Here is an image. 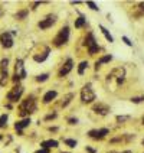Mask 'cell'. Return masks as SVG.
I'll return each instance as SVG.
<instances>
[{
	"instance_id": "cell-30",
	"label": "cell",
	"mask_w": 144,
	"mask_h": 153,
	"mask_svg": "<svg viewBox=\"0 0 144 153\" xmlns=\"http://www.w3.org/2000/svg\"><path fill=\"white\" fill-rule=\"evenodd\" d=\"M78 121H79V120L76 119V117H71V119H68V124L69 126H76Z\"/></svg>"
},
{
	"instance_id": "cell-6",
	"label": "cell",
	"mask_w": 144,
	"mask_h": 153,
	"mask_svg": "<svg viewBox=\"0 0 144 153\" xmlns=\"http://www.w3.org/2000/svg\"><path fill=\"white\" fill-rule=\"evenodd\" d=\"M26 78V69L23 65V61L22 59H16L15 64V76H13V82H19L20 79Z\"/></svg>"
},
{
	"instance_id": "cell-7",
	"label": "cell",
	"mask_w": 144,
	"mask_h": 153,
	"mask_svg": "<svg viewBox=\"0 0 144 153\" xmlns=\"http://www.w3.org/2000/svg\"><path fill=\"white\" fill-rule=\"evenodd\" d=\"M92 111L95 113V114H98V116H101V117H104V116H108V114H110L111 107L108 105V104H105V102L98 101V102H94V105H92Z\"/></svg>"
},
{
	"instance_id": "cell-32",
	"label": "cell",
	"mask_w": 144,
	"mask_h": 153,
	"mask_svg": "<svg viewBox=\"0 0 144 153\" xmlns=\"http://www.w3.org/2000/svg\"><path fill=\"white\" fill-rule=\"evenodd\" d=\"M126 120H130V116H117V121H126Z\"/></svg>"
},
{
	"instance_id": "cell-28",
	"label": "cell",
	"mask_w": 144,
	"mask_h": 153,
	"mask_svg": "<svg viewBox=\"0 0 144 153\" xmlns=\"http://www.w3.org/2000/svg\"><path fill=\"white\" fill-rule=\"evenodd\" d=\"M121 41H123V42L126 43L127 46H130V48H133V42L130 41V38H128V36H121Z\"/></svg>"
},
{
	"instance_id": "cell-11",
	"label": "cell",
	"mask_w": 144,
	"mask_h": 153,
	"mask_svg": "<svg viewBox=\"0 0 144 153\" xmlns=\"http://www.w3.org/2000/svg\"><path fill=\"white\" fill-rule=\"evenodd\" d=\"M0 43L3 48H12L13 46V36L10 32H3L0 35Z\"/></svg>"
},
{
	"instance_id": "cell-38",
	"label": "cell",
	"mask_w": 144,
	"mask_h": 153,
	"mask_svg": "<svg viewBox=\"0 0 144 153\" xmlns=\"http://www.w3.org/2000/svg\"><path fill=\"white\" fill-rule=\"evenodd\" d=\"M141 146H143V147H144V139H143V140H141Z\"/></svg>"
},
{
	"instance_id": "cell-25",
	"label": "cell",
	"mask_w": 144,
	"mask_h": 153,
	"mask_svg": "<svg viewBox=\"0 0 144 153\" xmlns=\"http://www.w3.org/2000/svg\"><path fill=\"white\" fill-rule=\"evenodd\" d=\"M49 79V74H41V75L36 76V81L38 82H45V81H48Z\"/></svg>"
},
{
	"instance_id": "cell-26",
	"label": "cell",
	"mask_w": 144,
	"mask_h": 153,
	"mask_svg": "<svg viewBox=\"0 0 144 153\" xmlns=\"http://www.w3.org/2000/svg\"><path fill=\"white\" fill-rule=\"evenodd\" d=\"M7 120H9L7 114H3V116L0 117V127H6V126H7Z\"/></svg>"
},
{
	"instance_id": "cell-24",
	"label": "cell",
	"mask_w": 144,
	"mask_h": 153,
	"mask_svg": "<svg viewBox=\"0 0 144 153\" xmlns=\"http://www.w3.org/2000/svg\"><path fill=\"white\" fill-rule=\"evenodd\" d=\"M136 9L138 10V15H137V17L144 16V1H141V3H138V4L136 6Z\"/></svg>"
},
{
	"instance_id": "cell-39",
	"label": "cell",
	"mask_w": 144,
	"mask_h": 153,
	"mask_svg": "<svg viewBox=\"0 0 144 153\" xmlns=\"http://www.w3.org/2000/svg\"><path fill=\"white\" fill-rule=\"evenodd\" d=\"M59 153H71V152H59Z\"/></svg>"
},
{
	"instance_id": "cell-34",
	"label": "cell",
	"mask_w": 144,
	"mask_h": 153,
	"mask_svg": "<svg viewBox=\"0 0 144 153\" xmlns=\"http://www.w3.org/2000/svg\"><path fill=\"white\" fill-rule=\"evenodd\" d=\"M36 153H51V150H48V149H39V150H36Z\"/></svg>"
},
{
	"instance_id": "cell-4",
	"label": "cell",
	"mask_w": 144,
	"mask_h": 153,
	"mask_svg": "<svg viewBox=\"0 0 144 153\" xmlns=\"http://www.w3.org/2000/svg\"><path fill=\"white\" fill-rule=\"evenodd\" d=\"M84 43H85V46H86V51H88V53H89L91 56L97 55V53L100 52V49H101L92 32H88V33H86V36H85V42H84Z\"/></svg>"
},
{
	"instance_id": "cell-16",
	"label": "cell",
	"mask_w": 144,
	"mask_h": 153,
	"mask_svg": "<svg viewBox=\"0 0 144 153\" xmlns=\"http://www.w3.org/2000/svg\"><path fill=\"white\" fill-rule=\"evenodd\" d=\"M7 67H9V59L7 58H3L1 62H0V74H1V76H9Z\"/></svg>"
},
{
	"instance_id": "cell-33",
	"label": "cell",
	"mask_w": 144,
	"mask_h": 153,
	"mask_svg": "<svg viewBox=\"0 0 144 153\" xmlns=\"http://www.w3.org/2000/svg\"><path fill=\"white\" fill-rule=\"evenodd\" d=\"M53 119H56V113L49 114V116H46V117H45V120H53Z\"/></svg>"
},
{
	"instance_id": "cell-18",
	"label": "cell",
	"mask_w": 144,
	"mask_h": 153,
	"mask_svg": "<svg viewBox=\"0 0 144 153\" xmlns=\"http://www.w3.org/2000/svg\"><path fill=\"white\" fill-rule=\"evenodd\" d=\"M49 52H51V49H49V48L46 46V49L42 52V55H35L33 59L36 61V62H43V61H45L46 58H48V56H49Z\"/></svg>"
},
{
	"instance_id": "cell-9",
	"label": "cell",
	"mask_w": 144,
	"mask_h": 153,
	"mask_svg": "<svg viewBox=\"0 0 144 153\" xmlns=\"http://www.w3.org/2000/svg\"><path fill=\"white\" fill-rule=\"evenodd\" d=\"M22 94H23V87L17 84L7 93V100L10 102H15V101H17V100L22 97Z\"/></svg>"
},
{
	"instance_id": "cell-17",
	"label": "cell",
	"mask_w": 144,
	"mask_h": 153,
	"mask_svg": "<svg viewBox=\"0 0 144 153\" xmlns=\"http://www.w3.org/2000/svg\"><path fill=\"white\" fill-rule=\"evenodd\" d=\"M85 25H86V17L84 15H79V17H76L75 22H74V26L76 29H82Z\"/></svg>"
},
{
	"instance_id": "cell-27",
	"label": "cell",
	"mask_w": 144,
	"mask_h": 153,
	"mask_svg": "<svg viewBox=\"0 0 144 153\" xmlns=\"http://www.w3.org/2000/svg\"><path fill=\"white\" fill-rule=\"evenodd\" d=\"M131 102L134 104H140V102H144V95H138V97H131Z\"/></svg>"
},
{
	"instance_id": "cell-20",
	"label": "cell",
	"mask_w": 144,
	"mask_h": 153,
	"mask_svg": "<svg viewBox=\"0 0 144 153\" xmlns=\"http://www.w3.org/2000/svg\"><path fill=\"white\" fill-rule=\"evenodd\" d=\"M72 98H75V94L74 93H68L66 95H64V100H62V102H61V107H64V108H65L69 102L72 101Z\"/></svg>"
},
{
	"instance_id": "cell-21",
	"label": "cell",
	"mask_w": 144,
	"mask_h": 153,
	"mask_svg": "<svg viewBox=\"0 0 144 153\" xmlns=\"http://www.w3.org/2000/svg\"><path fill=\"white\" fill-rule=\"evenodd\" d=\"M62 140H64L65 146H68L69 149H75L76 146H78V140H76V139H68V137H65V139H62Z\"/></svg>"
},
{
	"instance_id": "cell-22",
	"label": "cell",
	"mask_w": 144,
	"mask_h": 153,
	"mask_svg": "<svg viewBox=\"0 0 144 153\" xmlns=\"http://www.w3.org/2000/svg\"><path fill=\"white\" fill-rule=\"evenodd\" d=\"M111 61H112V55H110V53H108V55H104V56H101V58L98 59V62L102 65V64H108V62H111Z\"/></svg>"
},
{
	"instance_id": "cell-36",
	"label": "cell",
	"mask_w": 144,
	"mask_h": 153,
	"mask_svg": "<svg viewBox=\"0 0 144 153\" xmlns=\"http://www.w3.org/2000/svg\"><path fill=\"white\" fill-rule=\"evenodd\" d=\"M107 153H120V152H115V150H110V152H107Z\"/></svg>"
},
{
	"instance_id": "cell-15",
	"label": "cell",
	"mask_w": 144,
	"mask_h": 153,
	"mask_svg": "<svg viewBox=\"0 0 144 153\" xmlns=\"http://www.w3.org/2000/svg\"><path fill=\"white\" fill-rule=\"evenodd\" d=\"M98 27H100V30H101V33L104 35V38H105V39H107L108 42H110V43H112V42H114V36H112V35L110 33V30H108V29H107L105 26L98 25Z\"/></svg>"
},
{
	"instance_id": "cell-19",
	"label": "cell",
	"mask_w": 144,
	"mask_h": 153,
	"mask_svg": "<svg viewBox=\"0 0 144 153\" xmlns=\"http://www.w3.org/2000/svg\"><path fill=\"white\" fill-rule=\"evenodd\" d=\"M88 67H89V62L88 61H81L79 65H78V75H84L85 71L88 69Z\"/></svg>"
},
{
	"instance_id": "cell-13",
	"label": "cell",
	"mask_w": 144,
	"mask_h": 153,
	"mask_svg": "<svg viewBox=\"0 0 144 153\" xmlns=\"http://www.w3.org/2000/svg\"><path fill=\"white\" fill-rule=\"evenodd\" d=\"M56 97H58V91H56V90H49V91L45 93L42 101H43V104H49V102H52L53 100H56Z\"/></svg>"
},
{
	"instance_id": "cell-23",
	"label": "cell",
	"mask_w": 144,
	"mask_h": 153,
	"mask_svg": "<svg viewBox=\"0 0 144 153\" xmlns=\"http://www.w3.org/2000/svg\"><path fill=\"white\" fill-rule=\"evenodd\" d=\"M85 4H86L88 7L91 9V10H94V12H100V7H98V4H97V3H94V1H89V0H88V1H85Z\"/></svg>"
},
{
	"instance_id": "cell-29",
	"label": "cell",
	"mask_w": 144,
	"mask_h": 153,
	"mask_svg": "<svg viewBox=\"0 0 144 153\" xmlns=\"http://www.w3.org/2000/svg\"><path fill=\"white\" fill-rule=\"evenodd\" d=\"M27 13H29V10H27V9H25V10L19 12V13L16 15V17H17V19H23V17H26V15H27Z\"/></svg>"
},
{
	"instance_id": "cell-1",
	"label": "cell",
	"mask_w": 144,
	"mask_h": 153,
	"mask_svg": "<svg viewBox=\"0 0 144 153\" xmlns=\"http://www.w3.org/2000/svg\"><path fill=\"white\" fill-rule=\"evenodd\" d=\"M69 36H71V29H69V26L68 25L62 26L59 29V32H58V35H56V36L53 38V41H52L53 46H56V48L65 46V45L69 42Z\"/></svg>"
},
{
	"instance_id": "cell-35",
	"label": "cell",
	"mask_w": 144,
	"mask_h": 153,
	"mask_svg": "<svg viewBox=\"0 0 144 153\" xmlns=\"http://www.w3.org/2000/svg\"><path fill=\"white\" fill-rule=\"evenodd\" d=\"M120 153H134L133 150H130V149H126V150H121Z\"/></svg>"
},
{
	"instance_id": "cell-10",
	"label": "cell",
	"mask_w": 144,
	"mask_h": 153,
	"mask_svg": "<svg viewBox=\"0 0 144 153\" xmlns=\"http://www.w3.org/2000/svg\"><path fill=\"white\" fill-rule=\"evenodd\" d=\"M74 69V59L72 58H68V59L64 62V65L59 68V71H58V76L59 78H64V76H66Z\"/></svg>"
},
{
	"instance_id": "cell-37",
	"label": "cell",
	"mask_w": 144,
	"mask_h": 153,
	"mask_svg": "<svg viewBox=\"0 0 144 153\" xmlns=\"http://www.w3.org/2000/svg\"><path fill=\"white\" fill-rule=\"evenodd\" d=\"M141 124H143V126H144V116H143V117H141Z\"/></svg>"
},
{
	"instance_id": "cell-3",
	"label": "cell",
	"mask_w": 144,
	"mask_h": 153,
	"mask_svg": "<svg viewBox=\"0 0 144 153\" xmlns=\"http://www.w3.org/2000/svg\"><path fill=\"white\" fill-rule=\"evenodd\" d=\"M38 110V102H36V98H35L33 95H30V97H27L25 101L22 102V105H20V117H25V116H29V114H32L35 111Z\"/></svg>"
},
{
	"instance_id": "cell-8",
	"label": "cell",
	"mask_w": 144,
	"mask_h": 153,
	"mask_svg": "<svg viewBox=\"0 0 144 153\" xmlns=\"http://www.w3.org/2000/svg\"><path fill=\"white\" fill-rule=\"evenodd\" d=\"M56 20H58V16H56V15H48L45 19H42V20L38 23V26H39V29L45 30V29L52 27V26L56 23Z\"/></svg>"
},
{
	"instance_id": "cell-40",
	"label": "cell",
	"mask_w": 144,
	"mask_h": 153,
	"mask_svg": "<svg viewBox=\"0 0 144 153\" xmlns=\"http://www.w3.org/2000/svg\"><path fill=\"white\" fill-rule=\"evenodd\" d=\"M0 140H1V136H0Z\"/></svg>"
},
{
	"instance_id": "cell-14",
	"label": "cell",
	"mask_w": 144,
	"mask_h": 153,
	"mask_svg": "<svg viewBox=\"0 0 144 153\" xmlns=\"http://www.w3.org/2000/svg\"><path fill=\"white\" fill-rule=\"evenodd\" d=\"M29 124H30V119L29 117H26V119H22L16 121L15 123V128H16V131H22L25 127H29Z\"/></svg>"
},
{
	"instance_id": "cell-5",
	"label": "cell",
	"mask_w": 144,
	"mask_h": 153,
	"mask_svg": "<svg viewBox=\"0 0 144 153\" xmlns=\"http://www.w3.org/2000/svg\"><path fill=\"white\" fill-rule=\"evenodd\" d=\"M86 136L89 137L91 140H95V142H101L104 139L110 136V128L108 127H100V128H91Z\"/></svg>"
},
{
	"instance_id": "cell-12",
	"label": "cell",
	"mask_w": 144,
	"mask_h": 153,
	"mask_svg": "<svg viewBox=\"0 0 144 153\" xmlns=\"http://www.w3.org/2000/svg\"><path fill=\"white\" fill-rule=\"evenodd\" d=\"M41 147H42V149L52 150V149L59 147V142H58V140H55V139H48V140H43V142H41Z\"/></svg>"
},
{
	"instance_id": "cell-2",
	"label": "cell",
	"mask_w": 144,
	"mask_h": 153,
	"mask_svg": "<svg viewBox=\"0 0 144 153\" xmlns=\"http://www.w3.org/2000/svg\"><path fill=\"white\" fill-rule=\"evenodd\" d=\"M95 100H97V94H95V91H94L91 82L85 84L84 87L81 88V102H82V104H86V105H89V104H94Z\"/></svg>"
},
{
	"instance_id": "cell-31",
	"label": "cell",
	"mask_w": 144,
	"mask_h": 153,
	"mask_svg": "<svg viewBox=\"0 0 144 153\" xmlns=\"http://www.w3.org/2000/svg\"><path fill=\"white\" fill-rule=\"evenodd\" d=\"M85 152L86 153H97V149H94L91 146H85Z\"/></svg>"
}]
</instances>
